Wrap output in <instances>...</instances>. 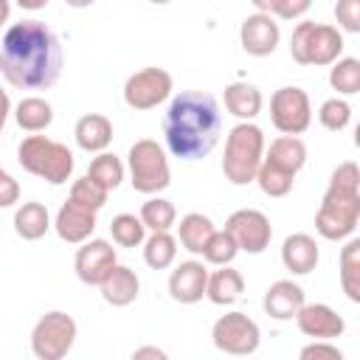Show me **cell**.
<instances>
[{"label": "cell", "instance_id": "24", "mask_svg": "<svg viewBox=\"0 0 360 360\" xmlns=\"http://www.w3.org/2000/svg\"><path fill=\"white\" fill-rule=\"evenodd\" d=\"M264 160L290 174H298L307 163V143L298 135H278L270 141V146H264Z\"/></svg>", "mask_w": 360, "mask_h": 360}, {"label": "cell", "instance_id": "7", "mask_svg": "<svg viewBox=\"0 0 360 360\" xmlns=\"http://www.w3.org/2000/svg\"><path fill=\"white\" fill-rule=\"evenodd\" d=\"M127 169H129V183L141 194H160L172 183V169L163 146L152 138H141L129 146L127 155Z\"/></svg>", "mask_w": 360, "mask_h": 360}, {"label": "cell", "instance_id": "2", "mask_svg": "<svg viewBox=\"0 0 360 360\" xmlns=\"http://www.w3.org/2000/svg\"><path fill=\"white\" fill-rule=\"evenodd\" d=\"M222 135V110L211 93L183 90L163 112L166 149L180 160H202Z\"/></svg>", "mask_w": 360, "mask_h": 360}, {"label": "cell", "instance_id": "18", "mask_svg": "<svg viewBox=\"0 0 360 360\" xmlns=\"http://www.w3.org/2000/svg\"><path fill=\"white\" fill-rule=\"evenodd\" d=\"M304 287L295 284L292 278H278L264 290L262 307L273 321H292L295 312L304 307Z\"/></svg>", "mask_w": 360, "mask_h": 360}, {"label": "cell", "instance_id": "31", "mask_svg": "<svg viewBox=\"0 0 360 360\" xmlns=\"http://www.w3.org/2000/svg\"><path fill=\"white\" fill-rule=\"evenodd\" d=\"M141 222L146 225V231H172L174 222H177V208L172 200L166 197H149L143 205H141Z\"/></svg>", "mask_w": 360, "mask_h": 360}, {"label": "cell", "instance_id": "23", "mask_svg": "<svg viewBox=\"0 0 360 360\" xmlns=\"http://www.w3.org/2000/svg\"><path fill=\"white\" fill-rule=\"evenodd\" d=\"M222 101H225V110L231 115H236L239 121H253L259 112H262V90L250 82H231L222 93Z\"/></svg>", "mask_w": 360, "mask_h": 360}, {"label": "cell", "instance_id": "39", "mask_svg": "<svg viewBox=\"0 0 360 360\" xmlns=\"http://www.w3.org/2000/svg\"><path fill=\"white\" fill-rule=\"evenodd\" d=\"M312 0H273L270 14L278 20H301L309 11Z\"/></svg>", "mask_w": 360, "mask_h": 360}, {"label": "cell", "instance_id": "43", "mask_svg": "<svg viewBox=\"0 0 360 360\" xmlns=\"http://www.w3.org/2000/svg\"><path fill=\"white\" fill-rule=\"evenodd\" d=\"M132 357H135V360H141V357H158V360H166V352L158 349V346H141V349L132 352Z\"/></svg>", "mask_w": 360, "mask_h": 360}, {"label": "cell", "instance_id": "36", "mask_svg": "<svg viewBox=\"0 0 360 360\" xmlns=\"http://www.w3.org/2000/svg\"><path fill=\"white\" fill-rule=\"evenodd\" d=\"M107 197H110V191L104 186H98L93 177H87V174L73 180V186H70V200L84 205V208H90V211H101L107 205Z\"/></svg>", "mask_w": 360, "mask_h": 360}, {"label": "cell", "instance_id": "45", "mask_svg": "<svg viewBox=\"0 0 360 360\" xmlns=\"http://www.w3.org/2000/svg\"><path fill=\"white\" fill-rule=\"evenodd\" d=\"M8 17H11V3L8 0H0V28L8 22Z\"/></svg>", "mask_w": 360, "mask_h": 360}, {"label": "cell", "instance_id": "35", "mask_svg": "<svg viewBox=\"0 0 360 360\" xmlns=\"http://www.w3.org/2000/svg\"><path fill=\"white\" fill-rule=\"evenodd\" d=\"M236 253H239V248H236L233 236L222 228V231H214V233H211V239L205 242V248H202L200 256H202L208 264L219 267V264H231V262L236 259Z\"/></svg>", "mask_w": 360, "mask_h": 360}, {"label": "cell", "instance_id": "47", "mask_svg": "<svg viewBox=\"0 0 360 360\" xmlns=\"http://www.w3.org/2000/svg\"><path fill=\"white\" fill-rule=\"evenodd\" d=\"M96 0H65V6H70V8H90Z\"/></svg>", "mask_w": 360, "mask_h": 360}, {"label": "cell", "instance_id": "37", "mask_svg": "<svg viewBox=\"0 0 360 360\" xmlns=\"http://www.w3.org/2000/svg\"><path fill=\"white\" fill-rule=\"evenodd\" d=\"M318 121H321V127H326L329 132H340V129H346L349 127V121H352V107H349V101H343V98H326L323 104H321V110H318Z\"/></svg>", "mask_w": 360, "mask_h": 360}, {"label": "cell", "instance_id": "1", "mask_svg": "<svg viewBox=\"0 0 360 360\" xmlns=\"http://www.w3.org/2000/svg\"><path fill=\"white\" fill-rule=\"evenodd\" d=\"M0 73L14 90H48L62 76V42L42 20L6 28L0 42Z\"/></svg>", "mask_w": 360, "mask_h": 360}, {"label": "cell", "instance_id": "4", "mask_svg": "<svg viewBox=\"0 0 360 360\" xmlns=\"http://www.w3.org/2000/svg\"><path fill=\"white\" fill-rule=\"evenodd\" d=\"M264 132L253 121H239L228 129L225 155H222V174L233 186H248L256 180V172L264 158Z\"/></svg>", "mask_w": 360, "mask_h": 360}, {"label": "cell", "instance_id": "19", "mask_svg": "<svg viewBox=\"0 0 360 360\" xmlns=\"http://www.w3.org/2000/svg\"><path fill=\"white\" fill-rule=\"evenodd\" d=\"M318 242L309 233H290L281 245V264L292 276H307L318 267Z\"/></svg>", "mask_w": 360, "mask_h": 360}, {"label": "cell", "instance_id": "16", "mask_svg": "<svg viewBox=\"0 0 360 360\" xmlns=\"http://www.w3.org/2000/svg\"><path fill=\"white\" fill-rule=\"evenodd\" d=\"M96 214L98 211H90L79 202H73L68 197V202H62V208L56 211V219H53V231L62 242L68 245H82L84 239L93 236L96 231Z\"/></svg>", "mask_w": 360, "mask_h": 360}, {"label": "cell", "instance_id": "40", "mask_svg": "<svg viewBox=\"0 0 360 360\" xmlns=\"http://www.w3.org/2000/svg\"><path fill=\"white\" fill-rule=\"evenodd\" d=\"M301 360H343V352L329 340H312L301 349Z\"/></svg>", "mask_w": 360, "mask_h": 360}, {"label": "cell", "instance_id": "12", "mask_svg": "<svg viewBox=\"0 0 360 360\" xmlns=\"http://www.w3.org/2000/svg\"><path fill=\"white\" fill-rule=\"evenodd\" d=\"M225 231L233 236L236 248L250 253V256H259L270 248V239H273V225L267 219L264 211H256V208H239L228 217L225 222Z\"/></svg>", "mask_w": 360, "mask_h": 360}, {"label": "cell", "instance_id": "10", "mask_svg": "<svg viewBox=\"0 0 360 360\" xmlns=\"http://www.w3.org/2000/svg\"><path fill=\"white\" fill-rule=\"evenodd\" d=\"M270 121L281 135H301L312 124V101L307 90L287 84L270 96Z\"/></svg>", "mask_w": 360, "mask_h": 360}, {"label": "cell", "instance_id": "9", "mask_svg": "<svg viewBox=\"0 0 360 360\" xmlns=\"http://www.w3.org/2000/svg\"><path fill=\"white\" fill-rule=\"evenodd\" d=\"M211 340L219 352L225 354H236V357H245V354H253L262 343V332H259V323L253 318H248L245 312H225L214 321L211 326Z\"/></svg>", "mask_w": 360, "mask_h": 360}, {"label": "cell", "instance_id": "22", "mask_svg": "<svg viewBox=\"0 0 360 360\" xmlns=\"http://www.w3.org/2000/svg\"><path fill=\"white\" fill-rule=\"evenodd\" d=\"M245 292V278L239 270H233L231 264H219V270L208 273L205 281V298L217 307H231L242 298Z\"/></svg>", "mask_w": 360, "mask_h": 360}, {"label": "cell", "instance_id": "5", "mask_svg": "<svg viewBox=\"0 0 360 360\" xmlns=\"http://www.w3.org/2000/svg\"><path fill=\"white\" fill-rule=\"evenodd\" d=\"M17 160L28 174H34L51 186L68 183L73 174V166H76L73 152L65 143H59L48 135H39V132H31L28 138L20 141Z\"/></svg>", "mask_w": 360, "mask_h": 360}, {"label": "cell", "instance_id": "42", "mask_svg": "<svg viewBox=\"0 0 360 360\" xmlns=\"http://www.w3.org/2000/svg\"><path fill=\"white\" fill-rule=\"evenodd\" d=\"M8 115H11V98H8V93L3 90V84H0V132H3L6 121H8Z\"/></svg>", "mask_w": 360, "mask_h": 360}, {"label": "cell", "instance_id": "44", "mask_svg": "<svg viewBox=\"0 0 360 360\" xmlns=\"http://www.w3.org/2000/svg\"><path fill=\"white\" fill-rule=\"evenodd\" d=\"M51 0H17V6L22 8V11H39V8H45Z\"/></svg>", "mask_w": 360, "mask_h": 360}, {"label": "cell", "instance_id": "33", "mask_svg": "<svg viewBox=\"0 0 360 360\" xmlns=\"http://www.w3.org/2000/svg\"><path fill=\"white\" fill-rule=\"evenodd\" d=\"M292 180H295V174H290V172H284V169H278L262 158V166H259L253 183H259L262 194H267V197H287L292 191Z\"/></svg>", "mask_w": 360, "mask_h": 360}, {"label": "cell", "instance_id": "15", "mask_svg": "<svg viewBox=\"0 0 360 360\" xmlns=\"http://www.w3.org/2000/svg\"><path fill=\"white\" fill-rule=\"evenodd\" d=\"M295 323H298L301 335H307L312 340H332L346 332V321L329 304H307L304 301V307L295 312Z\"/></svg>", "mask_w": 360, "mask_h": 360}, {"label": "cell", "instance_id": "17", "mask_svg": "<svg viewBox=\"0 0 360 360\" xmlns=\"http://www.w3.org/2000/svg\"><path fill=\"white\" fill-rule=\"evenodd\" d=\"M205 281H208V267L197 259L180 262L172 276H169V295L177 304H197L205 298Z\"/></svg>", "mask_w": 360, "mask_h": 360}, {"label": "cell", "instance_id": "38", "mask_svg": "<svg viewBox=\"0 0 360 360\" xmlns=\"http://www.w3.org/2000/svg\"><path fill=\"white\" fill-rule=\"evenodd\" d=\"M335 20L340 31L357 34L360 31V0H338L335 3Z\"/></svg>", "mask_w": 360, "mask_h": 360}, {"label": "cell", "instance_id": "32", "mask_svg": "<svg viewBox=\"0 0 360 360\" xmlns=\"http://www.w3.org/2000/svg\"><path fill=\"white\" fill-rule=\"evenodd\" d=\"M329 84L340 96H354L360 90V59L354 56H340L329 68Z\"/></svg>", "mask_w": 360, "mask_h": 360}, {"label": "cell", "instance_id": "13", "mask_svg": "<svg viewBox=\"0 0 360 360\" xmlns=\"http://www.w3.org/2000/svg\"><path fill=\"white\" fill-rule=\"evenodd\" d=\"M115 264H118V256H115V248L107 239H93L90 236V239L82 242V248L73 256V270H76L79 281H84L90 287H98Z\"/></svg>", "mask_w": 360, "mask_h": 360}, {"label": "cell", "instance_id": "41", "mask_svg": "<svg viewBox=\"0 0 360 360\" xmlns=\"http://www.w3.org/2000/svg\"><path fill=\"white\" fill-rule=\"evenodd\" d=\"M20 202V183L0 166V208H8Z\"/></svg>", "mask_w": 360, "mask_h": 360}, {"label": "cell", "instance_id": "14", "mask_svg": "<svg viewBox=\"0 0 360 360\" xmlns=\"http://www.w3.org/2000/svg\"><path fill=\"white\" fill-rule=\"evenodd\" d=\"M278 39H281V28L273 14L253 11L239 25V45L250 56H270L278 48Z\"/></svg>", "mask_w": 360, "mask_h": 360}, {"label": "cell", "instance_id": "25", "mask_svg": "<svg viewBox=\"0 0 360 360\" xmlns=\"http://www.w3.org/2000/svg\"><path fill=\"white\" fill-rule=\"evenodd\" d=\"M14 231L25 242H37L51 231V214L42 202L28 200L14 211Z\"/></svg>", "mask_w": 360, "mask_h": 360}, {"label": "cell", "instance_id": "21", "mask_svg": "<svg viewBox=\"0 0 360 360\" xmlns=\"http://www.w3.org/2000/svg\"><path fill=\"white\" fill-rule=\"evenodd\" d=\"M73 138L79 143V149L84 152H104L112 143V121L101 112H87L76 121L73 127Z\"/></svg>", "mask_w": 360, "mask_h": 360}, {"label": "cell", "instance_id": "28", "mask_svg": "<svg viewBox=\"0 0 360 360\" xmlns=\"http://www.w3.org/2000/svg\"><path fill=\"white\" fill-rule=\"evenodd\" d=\"M177 259V239L169 231H152L143 239V262L152 270H166Z\"/></svg>", "mask_w": 360, "mask_h": 360}, {"label": "cell", "instance_id": "20", "mask_svg": "<svg viewBox=\"0 0 360 360\" xmlns=\"http://www.w3.org/2000/svg\"><path fill=\"white\" fill-rule=\"evenodd\" d=\"M98 290H101V298L110 307H129L138 298V292H141V281H138V276H135L132 267L115 264L104 276V281L98 284Z\"/></svg>", "mask_w": 360, "mask_h": 360}, {"label": "cell", "instance_id": "11", "mask_svg": "<svg viewBox=\"0 0 360 360\" xmlns=\"http://www.w3.org/2000/svg\"><path fill=\"white\" fill-rule=\"evenodd\" d=\"M174 90L172 73L163 68H143L135 70L127 82H124V104L129 110H155L158 104H163Z\"/></svg>", "mask_w": 360, "mask_h": 360}, {"label": "cell", "instance_id": "3", "mask_svg": "<svg viewBox=\"0 0 360 360\" xmlns=\"http://www.w3.org/2000/svg\"><path fill=\"white\" fill-rule=\"evenodd\" d=\"M360 222V169L354 160H343L323 191L315 214V231L329 242H343Z\"/></svg>", "mask_w": 360, "mask_h": 360}, {"label": "cell", "instance_id": "30", "mask_svg": "<svg viewBox=\"0 0 360 360\" xmlns=\"http://www.w3.org/2000/svg\"><path fill=\"white\" fill-rule=\"evenodd\" d=\"M124 174H127V169H124V163H121V158L118 155H112V152H96V158L90 160V166H87V177H93L98 186H104L107 191H112V188H118L121 183H124Z\"/></svg>", "mask_w": 360, "mask_h": 360}, {"label": "cell", "instance_id": "8", "mask_svg": "<svg viewBox=\"0 0 360 360\" xmlns=\"http://www.w3.org/2000/svg\"><path fill=\"white\" fill-rule=\"evenodd\" d=\"M76 335H79V326L73 315L62 309H51L31 329V352L39 360H62L73 349Z\"/></svg>", "mask_w": 360, "mask_h": 360}, {"label": "cell", "instance_id": "48", "mask_svg": "<svg viewBox=\"0 0 360 360\" xmlns=\"http://www.w3.org/2000/svg\"><path fill=\"white\" fill-rule=\"evenodd\" d=\"M149 3H155V6H166V3H172V0H149Z\"/></svg>", "mask_w": 360, "mask_h": 360}, {"label": "cell", "instance_id": "46", "mask_svg": "<svg viewBox=\"0 0 360 360\" xmlns=\"http://www.w3.org/2000/svg\"><path fill=\"white\" fill-rule=\"evenodd\" d=\"M250 3H253V8L262 11V14H270V8H273V0H250Z\"/></svg>", "mask_w": 360, "mask_h": 360}, {"label": "cell", "instance_id": "29", "mask_svg": "<svg viewBox=\"0 0 360 360\" xmlns=\"http://www.w3.org/2000/svg\"><path fill=\"white\" fill-rule=\"evenodd\" d=\"M340 287L349 301H360V239H349L340 248Z\"/></svg>", "mask_w": 360, "mask_h": 360}, {"label": "cell", "instance_id": "6", "mask_svg": "<svg viewBox=\"0 0 360 360\" xmlns=\"http://www.w3.org/2000/svg\"><path fill=\"white\" fill-rule=\"evenodd\" d=\"M343 48L346 42H343L340 28L329 22L304 20L292 28V37H290V56L298 65H315V68L332 65L335 59H340Z\"/></svg>", "mask_w": 360, "mask_h": 360}, {"label": "cell", "instance_id": "27", "mask_svg": "<svg viewBox=\"0 0 360 360\" xmlns=\"http://www.w3.org/2000/svg\"><path fill=\"white\" fill-rule=\"evenodd\" d=\"M14 121L25 132H45L53 124V107L39 96H28L14 107Z\"/></svg>", "mask_w": 360, "mask_h": 360}, {"label": "cell", "instance_id": "26", "mask_svg": "<svg viewBox=\"0 0 360 360\" xmlns=\"http://www.w3.org/2000/svg\"><path fill=\"white\" fill-rule=\"evenodd\" d=\"M214 231H217V228H214L211 217H205V214H200V211H191V214L180 217V225H177V242H180L188 253L200 256L202 248H205V242L211 239Z\"/></svg>", "mask_w": 360, "mask_h": 360}, {"label": "cell", "instance_id": "34", "mask_svg": "<svg viewBox=\"0 0 360 360\" xmlns=\"http://www.w3.org/2000/svg\"><path fill=\"white\" fill-rule=\"evenodd\" d=\"M110 233L118 248H138L146 239V225L135 214H118L110 222Z\"/></svg>", "mask_w": 360, "mask_h": 360}]
</instances>
